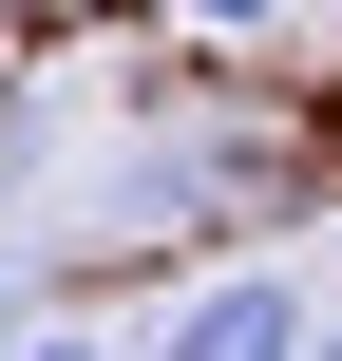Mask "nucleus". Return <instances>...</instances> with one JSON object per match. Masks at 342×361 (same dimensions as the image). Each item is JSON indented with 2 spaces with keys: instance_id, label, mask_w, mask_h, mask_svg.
I'll return each instance as SVG.
<instances>
[{
  "instance_id": "nucleus-2",
  "label": "nucleus",
  "mask_w": 342,
  "mask_h": 361,
  "mask_svg": "<svg viewBox=\"0 0 342 361\" xmlns=\"http://www.w3.org/2000/svg\"><path fill=\"white\" fill-rule=\"evenodd\" d=\"M171 19H209V38H267V19H286V0H171Z\"/></svg>"
},
{
  "instance_id": "nucleus-1",
  "label": "nucleus",
  "mask_w": 342,
  "mask_h": 361,
  "mask_svg": "<svg viewBox=\"0 0 342 361\" xmlns=\"http://www.w3.org/2000/svg\"><path fill=\"white\" fill-rule=\"evenodd\" d=\"M305 324H324L305 267H209V286H171V324L133 361H305Z\"/></svg>"
},
{
  "instance_id": "nucleus-4",
  "label": "nucleus",
  "mask_w": 342,
  "mask_h": 361,
  "mask_svg": "<svg viewBox=\"0 0 342 361\" xmlns=\"http://www.w3.org/2000/svg\"><path fill=\"white\" fill-rule=\"evenodd\" d=\"M305 361H342V305H324V324H305Z\"/></svg>"
},
{
  "instance_id": "nucleus-3",
  "label": "nucleus",
  "mask_w": 342,
  "mask_h": 361,
  "mask_svg": "<svg viewBox=\"0 0 342 361\" xmlns=\"http://www.w3.org/2000/svg\"><path fill=\"white\" fill-rule=\"evenodd\" d=\"M0 361H95V343H76V324H19V343H0Z\"/></svg>"
},
{
  "instance_id": "nucleus-5",
  "label": "nucleus",
  "mask_w": 342,
  "mask_h": 361,
  "mask_svg": "<svg viewBox=\"0 0 342 361\" xmlns=\"http://www.w3.org/2000/svg\"><path fill=\"white\" fill-rule=\"evenodd\" d=\"M0 343H19V286H0Z\"/></svg>"
}]
</instances>
